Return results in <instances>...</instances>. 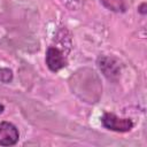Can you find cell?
Segmentation results:
<instances>
[{"mask_svg": "<svg viewBox=\"0 0 147 147\" xmlns=\"http://www.w3.org/2000/svg\"><path fill=\"white\" fill-rule=\"evenodd\" d=\"M46 64L48 69L53 72H56L67 65L65 56L63 55L62 51L57 47H49L46 52Z\"/></svg>", "mask_w": 147, "mask_h": 147, "instance_id": "4", "label": "cell"}, {"mask_svg": "<svg viewBox=\"0 0 147 147\" xmlns=\"http://www.w3.org/2000/svg\"><path fill=\"white\" fill-rule=\"evenodd\" d=\"M20 139L17 127L9 122H0V146H14Z\"/></svg>", "mask_w": 147, "mask_h": 147, "instance_id": "3", "label": "cell"}, {"mask_svg": "<svg viewBox=\"0 0 147 147\" xmlns=\"http://www.w3.org/2000/svg\"><path fill=\"white\" fill-rule=\"evenodd\" d=\"M138 11H139L140 14H142V15H145V14L147 13V10H146V2H142V3L138 7Z\"/></svg>", "mask_w": 147, "mask_h": 147, "instance_id": "7", "label": "cell"}, {"mask_svg": "<svg viewBox=\"0 0 147 147\" xmlns=\"http://www.w3.org/2000/svg\"><path fill=\"white\" fill-rule=\"evenodd\" d=\"M5 110V107H3V105H0V114H2V111Z\"/></svg>", "mask_w": 147, "mask_h": 147, "instance_id": "8", "label": "cell"}, {"mask_svg": "<svg viewBox=\"0 0 147 147\" xmlns=\"http://www.w3.org/2000/svg\"><path fill=\"white\" fill-rule=\"evenodd\" d=\"M101 122L106 129L115 132H129L133 127V122L130 118H121L113 113H106Z\"/></svg>", "mask_w": 147, "mask_h": 147, "instance_id": "2", "label": "cell"}, {"mask_svg": "<svg viewBox=\"0 0 147 147\" xmlns=\"http://www.w3.org/2000/svg\"><path fill=\"white\" fill-rule=\"evenodd\" d=\"M100 2L108 10H111L115 13H123L126 9L124 0H100Z\"/></svg>", "mask_w": 147, "mask_h": 147, "instance_id": "5", "label": "cell"}, {"mask_svg": "<svg viewBox=\"0 0 147 147\" xmlns=\"http://www.w3.org/2000/svg\"><path fill=\"white\" fill-rule=\"evenodd\" d=\"M13 71L9 68H1L0 67V82L2 83H10L13 80Z\"/></svg>", "mask_w": 147, "mask_h": 147, "instance_id": "6", "label": "cell"}, {"mask_svg": "<svg viewBox=\"0 0 147 147\" xmlns=\"http://www.w3.org/2000/svg\"><path fill=\"white\" fill-rule=\"evenodd\" d=\"M96 64L102 72V75L111 82H116L121 75V64L113 56H99L96 60Z\"/></svg>", "mask_w": 147, "mask_h": 147, "instance_id": "1", "label": "cell"}]
</instances>
